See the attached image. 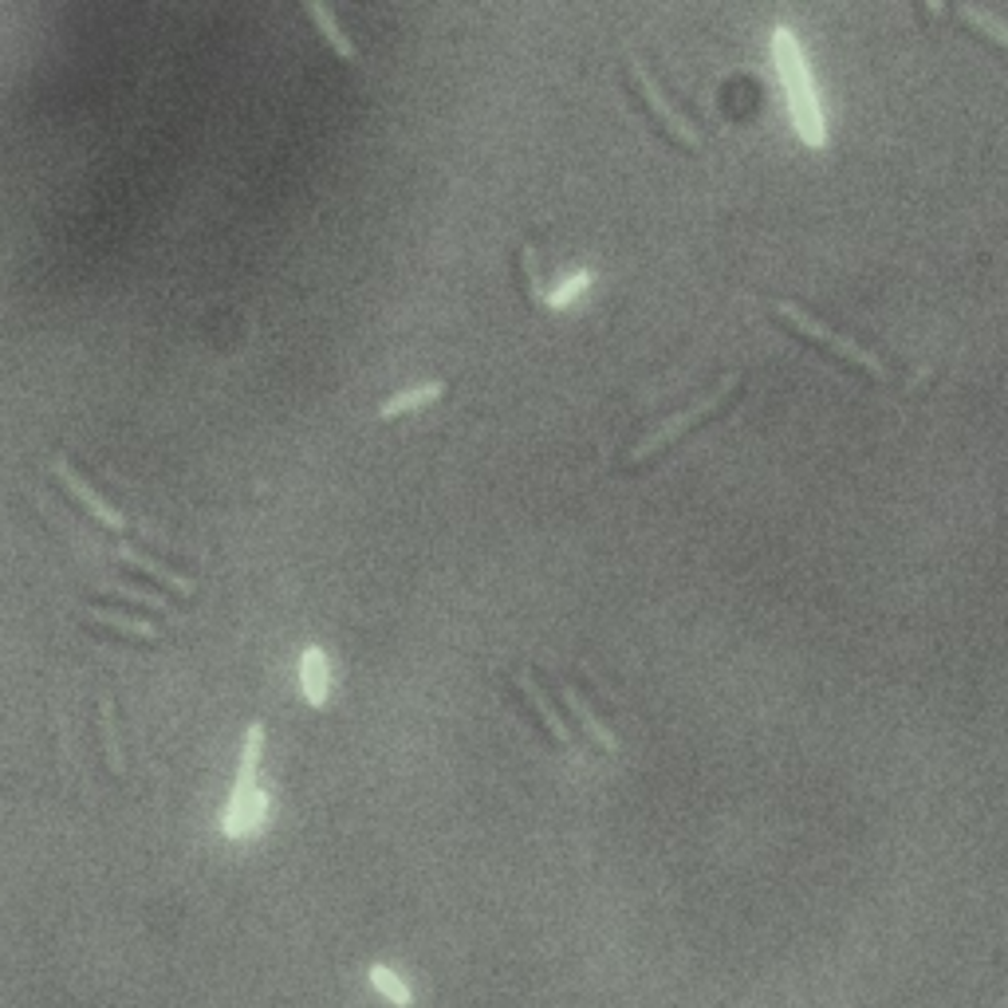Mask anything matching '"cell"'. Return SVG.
<instances>
[{"instance_id": "19", "label": "cell", "mask_w": 1008, "mask_h": 1008, "mask_svg": "<svg viewBox=\"0 0 1008 1008\" xmlns=\"http://www.w3.org/2000/svg\"><path fill=\"white\" fill-rule=\"evenodd\" d=\"M103 591H111V595H123V599H131V603L154 607V611H166V599H158V595H154V591H139V587H123V584L103 587Z\"/></svg>"}, {"instance_id": "9", "label": "cell", "mask_w": 1008, "mask_h": 1008, "mask_svg": "<svg viewBox=\"0 0 1008 1008\" xmlns=\"http://www.w3.org/2000/svg\"><path fill=\"white\" fill-rule=\"evenodd\" d=\"M114 556L123 560V564H131L139 575H151L154 584H162L166 591H178V595H189V591H193V579H186V575L170 572V567L158 564V560H151L146 552H134V547L123 544V547H114Z\"/></svg>"}, {"instance_id": "4", "label": "cell", "mask_w": 1008, "mask_h": 1008, "mask_svg": "<svg viewBox=\"0 0 1008 1008\" xmlns=\"http://www.w3.org/2000/svg\"><path fill=\"white\" fill-rule=\"evenodd\" d=\"M773 311L780 315L784 323H791V328L800 331V335H808L811 343H823L828 351H835L839 358H848V363H855V367H863L871 378H890V370H886V363L878 355H871L867 347H859L855 340H848V335H839V331H831L828 323H820L816 315H808L804 308H796V303L788 300H776Z\"/></svg>"}, {"instance_id": "15", "label": "cell", "mask_w": 1008, "mask_h": 1008, "mask_svg": "<svg viewBox=\"0 0 1008 1008\" xmlns=\"http://www.w3.org/2000/svg\"><path fill=\"white\" fill-rule=\"evenodd\" d=\"M957 16L970 24V29H977L981 36H989L993 44H1000L1008 52V20H1000V16H993V12H985V9H973V4H965V9H957Z\"/></svg>"}, {"instance_id": "8", "label": "cell", "mask_w": 1008, "mask_h": 1008, "mask_svg": "<svg viewBox=\"0 0 1008 1008\" xmlns=\"http://www.w3.org/2000/svg\"><path fill=\"white\" fill-rule=\"evenodd\" d=\"M300 689L308 706H328V694H331V662L320 646H308L300 654Z\"/></svg>"}, {"instance_id": "2", "label": "cell", "mask_w": 1008, "mask_h": 1008, "mask_svg": "<svg viewBox=\"0 0 1008 1008\" xmlns=\"http://www.w3.org/2000/svg\"><path fill=\"white\" fill-rule=\"evenodd\" d=\"M261 749H264V725L253 721L245 733V749H241V773H236V788L229 796L225 808V831L229 839H248L264 828V816H268V800L264 791L256 788V764H261Z\"/></svg>"}, {"instance_id": "5", "label": "cell", "mask_w": 1008, "mask_h": 1008, "mask_svg": "<svg viewBox=\"0 0 1008 1008\" xmlns=\"http://www.w3.org/2000/svg\"><path fill=\"white\" fill-rule=\"evenodd\" d=\"M627 67H631V79L639 84V91H642V99H646V107L654 111V119H658L662 126H666L674 139L682 142V146H689V151H701V134H698V126L689 123L686 114L682 111H674V103L666 99V91L658 87V79L646 71V64H642L639 56H631L627 59Z\"/></svg>"}, {"instance_id": "17", "label": "cell", "mask_w": 1008, "mask_h": 1008, "mask_svg": "<svg viewBox=\"0 0 1008 1008\" xmlns=\"http://www.w3.org/2000/svg\"><path fill=\"white\" fill-rule=\"evenodd\" d=\"M520 264H524V276H528V296L536 303H544L547 308V292H544V276H540V261H536V248L528 245H520Z\"/></svg>"}, {"instance_id": "11", "label": "cell", "mask_w": 1008, "mask_h": 1008, "mask_svg": "<svg viewBox=\"0 0 1008 1008\" xmlns=\"http://www.w3.org/2000/svg\"><path fill=\"white\" fill-rule=\"evenodd\" d=\"M560 694H564V706L572 709V717H575V721H579V729H584V733L591 736L595 745L603 749V753H619V741H614V733L603 725V721H599V717L591 713V706H587V701L579 698V694H575L572 686H564V689H560Z\"/></svg>"}, {"instance_id": "1", "label": "cell", "mask_w": 1008, "mask_h": 1008, "mask_svg": "<svg viewBox=\"0 0 1008 1008\" xmlns=\"http://www.w3.org/2000/svg\"><path fill=\"white\" fill-rule=\"evenodd\" d=\"M773 59H776V71H780L784 91H788V111H791L796 131H800V139L808 142V146H816V151L828 146L820 99H816L808 64H804V52H800V44H796V36H791V29L773 32Z\"/></svg>"}, {"instance_id": "6", "label": "cell", "mask_w": 1008, "mask_h": 1008, "mask_svg": "<svg viewBox=\"0 0 1008 1008\" xmlns=\"http://www.w3.org/2000/svg\"><path fill=\"white\" fill-rule=\"evenodd\" d=\"M52 473L59 477V485L67 489V497L76 500V505H84V509L91 512V517L99 520L103 528H111V532H126V528H131V524H126L123 512L111 509V505H107V500L99 497V492H95L91 485H87L76 469H71V462H67L64 453H56V457H52Z\"/></svg>"}, {"instance_id": "7", "label": "cell", "mask_w": 1008, "mask_h": 1008, "mask_svg": "<svg viewBox=\"0 0 1008 1008\" xmlns=\"http://www.w3.org/2000/svg\"><path fill=\"white\" fill-rule=\"evenodd\" d=\"M512 678H517V686L524 689L528 706L536 709V717H540V721H544V729H547V733H552V741H556V745H564L567 753H575L572 729L564 725V717L556 713V706H552V701H547V694H544V689L536 686V678H532V669H517Z\"/></svg>"}, {"instance_id": "10", "label": "cell", "mask_w": 1008, "mask_h": 1008, "mask_svg": "<svg viewBox=\"0 0 1008 1008\" xmlns=\"http://www.w3.org/2000/svg\"><path fill=\"white\" fill-rule=\"evenodd\" d=\"M442 395H445V383L442 378H434V383H422V387H410V390H402V395L387 398V402L378 406V418L387 422V418L414 414V410H425L430 402H437Z\"/></svg>"}, {"instance_id": "3", "label": "cell", "mask_w": 1008, "mask_h": 1008, "mask_svg": "<svg viewBox=\"0 0 1008 1008\" xmlns=\"http://www.w3.org/2000/svg\"><path fill=\"white\" fill-rule=\"evenodd\" d=\"M741 387V375H725L721 383H717L713 390H709L706 398H698V402L689 406V410H682V414H674V418H666V422L654 430V434H646L642 437L639 445H634L631 453H627V465H639V462H646V457H654L658 450H666L674 437H682L689 430V425H698V422H706L713 410H721L725 406V398L733 395V390Z\"/></svg>"}, {"instance_id": "13", "label": "cell", "mask_w": 1008, "mask_h": 1008, "mask_svg": "<svg viewBox=\"0 0 1008 1008\" xmlns=\"http://www.w3.org/2000/svg\"><path fill=\"white\" fill-rule=\"evenodd\" d=\"M87 622H95V627H111V631L126 634V639H142V642H158V627H151V622H139V619H126V614L119 611H99V607H91V611H84Z\"/></svg>"}, {"instance_id": "12", "label": "cell", "mask_w": 1008, "mask_h": 1008, "mask_svg": "<svg viewBox=\"0 0 1008 1008\" xmlns=\"http://www.w3.org/2000/svg\"><path fill=\"white\" fill-rule=\"evenodd\" d=\"M308 16H311V24L320 29L323 44H328L331 52H335V56H340V59H347V64H351V59H358V47L351 44V36L340 29V20L331 16V12L323 9V4H311V9H308Z\"/></svg>"}, {"instance_id": "14", "label": "cell", "mask_w": 1008, "mask_h": 1008, "mask_svg": "<svg viewBox=\"0 0 1008 1008\" xmlns=\"http://www.w3.org/2000/svg\"><path fill=\"white\" fill-rule=\"evenodd\" d=\"M367 977H370V985H375V989L390 1000V1005H398V1008H410V1005H414V993L406 989V981L398 977L395 970H387V965H370Z\"/></svg>"}, {"instance_id": "18", "label": "cell", "mask_w": 1008, "mask_h": 1008, "mask_svg": "<svg viewBox=\"0 0 1008 1008\" xmlns=\"http://www.w3.org/2000/svg\"><path fill=\"white\" fill-rule=\"evenodd\" d=\"M587 284H591V273H572L564 284H560L556 292L547 296V308H567V303L575 300V296L587 292Z\"/></svg>"}, {"instance_id": "16", "label": "cell", "mask_w": 1008, "mask_h": 1008, "mask_svg": "<svg viewBox=\"0 0 1008 1008\" xmlns=\"http://www.w3.org/2000/svg\"><path fill=\"white\" fill-rule=\"evenodd\" d=\"M99 725H103V745H107V761L119 776L126 773V761H123V741H119V729H114V701L103 698L99 701Z\"/></svg>"}]
</instances>
